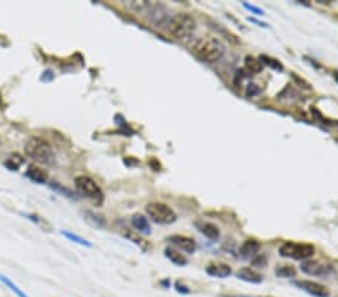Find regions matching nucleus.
Masks as SVG:
<instances>
[{
  "label": "nucleus",
  "mask_w": 338,
  "mask_h": 297,
  "mask_svg": "<svg viewBox=\"0 0 338 297\" xmlns=\"http://www.w3.org/2000/svg\"><path fill=\"white\" fill-rule=\"evenodd\" d=\"M236 276L238 279L241 281H245V282L248 284H262L263 282V276L257 273L256 270L250 269V267H242L236 272Z\"/></svg>",
  "instance_id": "nucleus-13"
},
{
  "label": "nucleus",
  "mask_w": 338,
  "mask_h": 297,
  "mask_svg": "<svg viewBox=\"0 0 338 297\" xmlns=\"http://www.w3.org/2000/svg\"><path fill=\"white\" fill-rule=\"evenodd\" d=\"M275 275L280 278H295L296 270L291 267V266H281V267L275 269Z\"/></svg>",
  "instance_id": "nucleus-23"
},
{
  "label": "nucleus",
  "mask_w": 338,
  "mask_h": 297,
  "mask_svg": "<svg viewBox=\"0 0 338 297\" xmlns=\"http://www.w3.org/2000/svg\"><path fill=\"white\" fill-rule=\"evenodd\" d=\"M146 213L153 222L161 224V225H168L173 224L177 216L172 207H168L164 203H149L146 206Z\"/></svg>",
  "instance_id": "nucleus-6"
},
{
  "label": "nucleus",
  "mask_w": 338,
  "mask_h": 297,
  "mask_svg": "<svg viewBox=\"0 0 338 297\" xmlns=\"http://www.w3.org/2000/svg\"><path fill=\"white\" fill-rule=\"evenodd\" d=\"M262 68H263V63L260 60H257L251 56L245 57V69H247L250 74H258L260 71H262Z\"/></svg>",
  "instance_id": "nucleus-20"
},
{
  "label": "nucleus",
  "mask_w": 338,
  "mask_h": 297,
  "mask_svg": "<svg viewBox=\"0 0 338 297\" xmlns=\"http://www.w3.org/2000/svg\"><path fill=\"white\" fill-rule=\"evenodd\" d=\"M0 282H2L5 287H8V288H9V290H11L15 296H17V297H29V296H27V294H26V293H24V291H23V290H21L17 284H14L8 276H5V275H2V273H0Z\"/></svg>",
  "instance_id": "nucleus-19"
},
{
  "label": "nucleus",
  "mask_w": 338,
  "mask_h": 297,
  "mask_svg": "<svg viewBox=\"0 0 338 297\" xmlns=\"http://www.w3.org/2000/svg\"><path fill=\"white\" fill-rule=\"evenodd\" d=\"M198 231H200L205 237H208L209 240H218L220 239V228L212 224V222H205V221H200L195 224Z\"/></svg>",
  "instance_id": "nucleus-15"
},
{
  "label": "nucleus",
  "mask_w": 338,
  "mask_h": 297,
  "mask_svg": "<svg viewBox=\"0 0 338 297\" xmlns=\"http://www.w3.org/2000/svg\"><path fill=\"white\" fill-rule=\"evenodd\" d=\"M50 188L53 191H56V192H60L62 195H65V197H68V198H75V195L69 191V189H66L65 186H62V185H59L57 182H51L50 183Z\"/></svg>",
  "instance_id": "nucleus-24"
},
{
  "label": "nucleus",
  "mask_w": 338,
  "mask_h": 297,
  "mask_svg": "<svg viewBox=\"0 0 338 297\" xmlns=\"http://www.w3.org/2000/svg\"><path fill=\"white\" fill-rule=\"evenodd\" d=\"M24 153L27 158L35 161L36 164L51 165L54 162V150L48 141L41 137H32L24 146Z\"/></svg>",
  "instance_id": "nucleus-3"
},
{
  "label": "nucleus",
  "mask_w": 338,
  "mask_h": 297,
  "mask_svg": "<svg viewBox=\"0 0 338 297\" xmlns=\"http://www.w3.org/2000/svg\"><path fill=\"white\" fill-rule=\"evenodd\" d=\"M293 285L313 297H329V290L325 285L314 282V281H308V279L293 281Z\"/></svg>",
  "instance_id": "nucleus-9"
},
{
  "label": "nucleus",
  "mask_w": 338,
  "mask_h": 297,
  "mask_svg": "<svg viewBox=\"0 0 338 297\" xmlns=\"http://www.w3.org/2000/svg\"><path fill=\"white\" fill-rule=\"evenodd\" d=\"M124 236H125L127 239L132 240L135 245H138V246H140V248L143 249V251H147V249H149V248H147V245L145 243V240H143V239H140V237H137L134 233H131V231H127V233L124 234Z\"/></svg>",
  "instance_id": "nucleus-25"
},
{
  "label": "nucleus",
  "mask_w": 338,
  "mask_h": 297,
  "mask_svg": "<svg viewBox=\"0 0 338 297\" xmlns=\"http://www.w3.org/2000/svg\"><path fill=\"white\" fill-rule=\"evenodd\" d=\"M131 225L132 228L137 231V233H140V234H150L152 230H150V224L147 221V218L145 215H140V213H135L131 216Z\"/></svg>",
  "instance_id": "nucleus-14"
},
{
  "label": "nucleus",
  "mask_w": 338,
  "mask_h": 297,
  "mask_svg": "<svg viewBox=\"0 0 338 297\" xmlns=\"http://www.w3.org/2000/svg\"><path fill=\"white\" fill-rule=\"evenodd\" d=\"M167 242H170L173 248L179 249L180 252H185V254H194L197 249V243L194 239L188 236H180V234H173V236L167 239Z\"/></svg>",
  "instance_id": "nucleus-10"
},
{
  "label": "nucleus",
  "mask_w": 338,
  "mask_h": 297,
  "mask_svg": "<svg viewBox=\"0 0 338 297\" xmlns=\"http://www.w3.org/2000/svg\"><path fill=\"white\" fill-rule=\"evenodd\" d=\"M316 252V249L310 243H299V242H284L278 248V254L283 258H291L298 261L310 260Z\"/></svg>",
  "instance_id": "nucleus-4"
},
{
  "label": "nucleus",
  "mask_w": 338,
  "mask_h": 297,
  "mask_svg": "<svg viewBox=\"0 0 338 297\" xmlns=\"http://www.w3.org/2000/svg\"><path fill=\"white\" fill-rule=\"evenodd\" d=\"M197 29V21L193 15L187 12H180L170 18V23L167 26V32L179 42H187L191 39Z\"/></svg>",
  "instance_id": "nucleus-2"
},
{
  "label": "nucleus",
  "mask_w": 338,
  "mask_h": 297,
  "mask_svg": "<svg viewBox=\"0 0 338 297\" xmlns=\"http://www.w3.org/2000/svg\"><path fill=\"white\" fill-rule=\"evenodd\" d=\"M26 177H27V179H30L32 182H35V183H39V185L47 183V182H48V174H47V171L42 170V168H39V167H36V165H30V167L27 168V171H26Z\"/></svg>",
  "instance_id": "nucleus-16"
},
{
  "label": "nucleus",
  "mask_w": 338,
  "mask_h": 297,
  "mask_svg": "<svg viewBox=\"0 0 338 297\" xmlns=\"http://www.w3.org/2000/svg\"><path fill=\"white\" fill-rule=\"evenodd\" d=\"M301 270L310 276H319V278H326L334 272V267L329 263L317 261V260H305L301 264Z\"/></svg>",
  "instance_id": "nucleus-8"
},
{
  "label": "nucleus",
  "mask_w": 338,
  "mask_h": 297,
  "mask_svg": "<svg viewBox=\"0 0 338 297\" xmlns=\"http://www.w3.org/2000/svg\"><path fill=\"white\" fill-rule=\"evenodd\" d=\"M164 287H170V282H168V281H162V282H161Z\"/></svg>",
  "instance_id": "nucleus-30"
},
{
  "label": "nucleus",
  "mask_w": 338,
  "mask_h": 297,
  "mask_svg": "<svg viewBox=\"0 0 338 297\" xmlns=\"http://www.w3.org/2000/svg\"><path fill=\"white\" fill-rule=\"evenodd\" d=\"M223 297H256V296H223Z\"/></svg>",
  "instance_id": "nucleus-29"
},
{
  "label": "nucleus",
  "mask_w": 338,
  "mask_h": 297,
  "mask_svg": "<svg viewBox=\"0 0 338 297\" xmlns=\"http://www.w3.org/2000/svg\"><path fill=\"white\" fill-rule=\"evenodd\" d=\"M60 234H62L64 237H66L68 240H71V242H74V243H79V245H81V246H86V248H92V243L89 242V240H86V239H83V237H80V236H77V234H74V233H69V231H60Z\"/></svg>",
  "instance_id": "nucleus-22"
},
{
  "label": "nucleus",
  "mask_w": 338,
  "mask_h": 297,
  "mask_svg": "<svg viewBox=\"0 0 338 297\" xmlns=\"http://www.w3.org/2000/svg\"><path fill=\"white\" fill-rule=\"evenodd\" d=\"M145 17L153 24V27H158V29H167L168 23H170L168 11L161 3H150Z\"/></svg>",
  "instance_id": "nucleus-7"
},
{
  "label": "nucleus",
  "mask_w": 338,
  "mask_h": 297,
  "mask_svg": "<svg viewBox=\"0 0 338 297\" xmlns=\"http://www.w3.org/2000/svg\"><path fill=\"white\" fill-rule=\"evenodd\" d=\"M84 219L90 224V225H94L97 228H102L105 225V221H104V218L94 213V212H90V210H86L84 212Z\"/></svg>",
  "instance_id": "nucleus-21"
},
{
  "label": "nucleus",
  "mask_w": 338,
  "mask_h": 297,
  "mask_svg": "<svg viewBox=\"0 0 338 297\" xmlns=\"http://www.w3.org/2000/svg\"><path fill=\"white\" fill-rule=\"evenodd\" d=\"M262 63H263V65L271 66L272 69L283 71V65L280 63V62H278V60H275V59H271V57H268V56H262Z\"/></svg>",
  "instance_id": "nucleus-26"
},
{
  "label": "nucleus",
  "mask_w": 338,
  "mask_h": 297,
  "mask_svg": "<svg viewBox=\"0 0 338 297\" xmlns=\"http://www.w3.org/2000/svg\"><path fill=\"white\" fill-rule=\"evenodd\" d=\"M175 288H176V291L177 293H180V294H190L191 293V290L183 284V282H180V281H177V282L175 284Z\"/></svg>",
  "instance_id": "nucleus-27"
},
{
  "label": "nucleus",
  "mask_w": 338,
  "mask_h": 297,
  "mask_svg": "<svg viewBox=\"0 0 338 297\" xmlns=\"http://www.w3.org/2000/svg\"><path fill=\"white\" fill-rule=\"evenodd\" d=\"M74 185H75V189L79 191L81 195L87 197L92 201H95L97 204H101V203H102V200H104L102 189H101L99 185L92 177H89V176H79V177H75Z\"/></svg>",
  "instance_id": "nucleus-5"
},
{
  "label": "nucleus",
  "mask_w": 338,
  "mask_h": 297,
  "mask_svg": "<svg viewBox=\"0 0 338 297\" xmlns=\"http://www.w3.org/2000/svg\"><path fill=\"white\" fill-rule=\"evenodd\" d=\"M243 8H247L248 11H251V12H254V14L260 15V17H262V15H265V11H263L262 8L253 6V5H250V3H243Z\"/></svg>",
  "instance_id": "nucleus-28"
},
{
  "label": "nucleus",
  "mask_w": 338,
  "mask_h": 297,
  "mask_svg": "<svg viewBox=\"0 0 338 297\" xmlns=\"http://www.w3.org/2000/svg\"><path fill=\"white\" fill-rule=\"evenodd\" d=\"M23 164H24V158H23L21 155H18V153H12L9 158L3 162L5 168H8L11 171H17Z\"/></svg>",
  "instance_id": "nucleus-18"
},
{
  "label": "nucleus",
  "mask_w": 338,
  "mask_h": 297,
  "mask_svg": "<svg viewBox=\"0 0 338 297\" xmlns=\"http://www.w3.org/2000/svg\"><path fill=\"white\" fill-rule=\"evenodd\" d=\"M335 80L338 81V74H335Z\"/></svg>",
  "instance_id": "nucleus-31"
},
{
  "label": "nucleus",
  "mask_w": 338,
  "mask_h": 297,
  "mask_svg": "<svg viewBox=\"0 0 338 297\" xmlns=\"http://www.w3.org/2000/svg\"><path fill=\"white\" fill-rule=\"evenodd\" d=\"M191 51L197 59H200L205 63H217L225 53V45L218 38L205 36L198 38L191 45Z\"/></svg>",
  "instance_id": "nucleus-1"
},
{
  "label": "nucleus",
  "mask_w": 338,
  "mask_h": 297,
  "mask_svg": "<svg viewBox=\"0 0 338 297\" xmlns=\"http://www.w3.org/2000/svg\"><path fill=\"white\" fill-rule=\"evenodd\" d=\"M164 254H165V257L170 260L173 264H176V266H187L188 264V258L183 255L179 249H176V248H173V246H168V248H165L164 249Z\"/></svg>",
  "instance_id": "nucleus-17"
},
{
  "label": "nucleus",
  "mask_w": 338,
  "mask_h": 297,
  "mask_svg": "<svg viewBox=\"0 0 338 297\" xmlns=\"http://www.w3.org/2000/svg\"><path fill=\"white\" fill-rule=\"evenodd\" d=\"M206 273L212 278L224 279V278H228L230 275H232V267L225 263H213L206 267Z\"/></svg>",
  "instance_id": "nucleus-12"
},
{
  "label": "nucleus",
  "mask_w": 338,
  "mask_h": 297,
  "mask_svg": "<svg viewBox=\"0 0 338 297\" xmlns=\"http://www.w3.org/2000/svg\"><path fill=\"white\" fill-rule=\"evenodd\" d=\"M262 249V243H260L258 240L256 239H248L245 240L241 248H239V255L242 258H248V260H253L256 258V255L258 254V251Z\"/></svg>",
  "instance_id": "nucleus-11"
}]
</instances>
